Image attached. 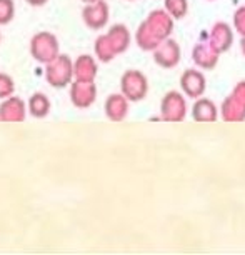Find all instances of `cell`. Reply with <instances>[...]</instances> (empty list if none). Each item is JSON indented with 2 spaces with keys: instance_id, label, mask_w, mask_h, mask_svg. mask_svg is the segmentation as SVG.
I'll list each match as a JSON object with an SVG mask.
<instances>
[{
  "instance_id": "cell-1",
  "label": "cell",
  "mask_w": 245,
  "mask_h": 255,
  "mask_svg": "<svg viewBox=\"0 0 245 255\" xmlns=\"http://www.w3.org/2000/svg\"><path fill=\"white\" fill-rule=\"evenodd\" d=\"M120 92L130 100V102H140L148 94V80L145 74L140 70L130 69L120 79Z\"/></svg>"
},
{
  "instance_id": "cell-2",
  "label": "cell",
  "mask_w": 245,
  "mask_h": 255,
  "mask_svg": "<svg viewBox=\"0 0 245 255\" xmlns=\"http://www.w3.org/2000/svg\"><path fill=\"white\" fill-rule=\"evenodd\" d=\"M187 100L184 92L170 90L160 102V119L163 122H184L187 117Z\"/></svg>"
},
{
  "instance_id": "cell-3",
  "label": "cell",
  "mask_w": 245,
  "mask_h": 255,
  "mask_svg": "<svg viewBox=\"0 0 245 255\" xmlns=\"http://www.w3.org/2000/svg\"><path fill=\"white\" fill-rule=\"evenodd\" d=\"M30 54L35 60L42 64H49L59 57V42L54 33L49 32H38L30 40Z\"/></svg>"
},
{
  "instance_id": "cell-4",
  "label": "cell",
  "mask_w": 245,
  "mask_h": 255,
  "mask_svg": "<svg viewBox=\"0 0 245 255\" xmlns=\"http://www.w3.org/2000/svg\"><path fill=\"white\" fill-rule=\"evenodd\" d=\"M47 80L50 82L52 87H65L67 84H70L72 77H74V64H72L69 55H59L54 60L47 64L45 70Z\"/></svg>"
},
{
  "instance_id": "cell-5",
  "label": "cell",
  "mask_w": 245,
  "mask_h": 255,
  "mask_svg": "<svg viewBox=\"0 0 245 255\" xmlns=\"http://www.w3.org/2000/svg\"><path fill=\"white\" fill-rule=\"evenodd\" d=\"M182 59V49L179 45V42L174 40V38H165L162 40L155 50H153V60L158 67L162 69H174L180 64Z\"/></svg>"
},
{
  "instance_id": "cell-6",
  "label": "cell",
  "mask_w": 245,
  "mask_h": 255,
  "mask_svg": "<svg viewBox=\"0 0 245 255\" xmlns=\"http://www.w3.org/2000/svg\"><path fill=\"white\" fill-rule=\"evenodd\" d=\"M145 23L148 25V28L153 32L158 40H165L172 35L174 32V25H175V18L170 15L165 8H155L147 15Z\"/></svg>"
},
{
  "instance_id": "cell-7",
  "label": "cell",
  "mask_w": 245,
  "mask_h": 255,
  "mask_svg": "<svg viewBox=\"0 0 245 255\" xmlns=\"http://www.w3.org/2000/svg\"><path fill=\"white\" fill-rule=\"evenodd\" d=\"M180 90L185 97L194 100L204 97L205 90H207V79H205L204 72L197 69L184 70V74L180 75Z\"/></svg>"
},
{
  "instance_id": "cell-8",
  "label": "cell",
  "mask_w": 245,
  "mask_h": 255,
  "mask_svg": "<svg viewBox=\"0 0 245 255\" xmlns=\"http://www.w3.org/2000/svg\"><path fill=\"white\" fill-rule=\"evenodd\" d=\"M97 99V87L94 80H77L72 84L70 100L77 109H89Z\"/></svg>"
},
{
  "instance_id": "cell-9",
  "label": "cell",
  "mask_w": 245,
  "mask_h": 255,
  "mask_svg": "<svg viewBox=\"0 0 245 255\" xmlns=\"http://www.w3.org/2000/svg\"><path fill=\"white\" fill-rule=\"evenodd\" d=\"M109 15H110L109 5L104 0L90 2L89 5L84 8V12H82V18H84L85 25L89 28H92V30H100V28H104L107 25Z\"/></svg>"
},
{
  "instance_id": "cell-10",
  "label": "cell",
  "mask_w": 245,
  "mask_h": 255,
  "mask_svg": "<svg viewBox=\"0 0 245 255\" xmlns=\"http://www.w3.org/2000/svg\"><path fill=\"white\" fill-rule=\"evenodd\" d=\"M209 42L219 54H225L234 44V28L227 22H215L210 28Z\"/></svg>"
},
{
  "instance_id": "cell-11",
  "label": "cell",
  "mask_w": 245,
  "mask_h": 255,
  "mask_svg": "<svg viewBox=\"0 0 245 255\" xmlns=\"http://www.w3.org/2000/svg\"><path fill=\"white\" fill-rule=\"evenodd\" d=\"M220 54L210 45V42H199L192 49V60L200 70H214L219 64Z\"/></svg>"
},
{
  "instance_id": "cell-12",
  "label": "cell",
  "mask_w": 245,
  "mask_h": 255,
  "mask_svg": "<svg viewBox=\"0 0 245 255\" xmlns=\"http://www.w3.org/2000/svg\"><path fill=\"white\" fill-rule=\"evenodd\" d=\"M190 114L195 122L212 124L220 117V109L217 107V104H215L214 100H210L207 97H200V99H195Z\"/></svg>"
},
{
  "instance_id": "cell-13",
  "label": "cell",
  "mask_w": 245,
  "mask_h": 255,
  "mask_svg": "<svg viewBox=\"0 0 245 255\" xmlns=\"http://www.w3.org/2000/svg\"><path fill=\"white\" fill-rule=\"evenodd\" d=\"M128 102H130V100H128L122 92L109 95L107 100H105V105H104L107 119L112 120V122H122V120H125L127 114H128Z\"/></svg>"
},
{
  "instance_id": "cell-14",
  "label": "cell",
  "mask_w": 245,
  "mask_h": 255,
  "mask_svg": "<svg viewBox=\"0 0 245 255\" xmlns=\"http://www.w3.org/2000/svg\"><path fill=\"white\" fill-rule=\"evenodd\" d=\"M220 119L224 122H244L245 120V105L235 100L232 95H227L220 104Z\"/></svg>"
},
{
  "instance_id": "cell-15",
  "label": "cell",
  "mask_w": 245,
  "mask_h": 255,
  "mask_svg": "<svg viewBox=\"0 0 245 255\" xmlns=\"http://www.w3.org/2000/svg\"><path fill=\"white\" fill-rule=\"evenodd\" d=\"M25 119V104L17 97H8L0 105V120L7 122H20Z\"/></svg>"
},
{
  "instance_id": "cell-16",
  "label": "cell",
  "mask_w": 245,
  "mask_h": 255,
  "mask_svg": "<svg viewBox=\"0 0 245 255\" xmlns=\"http://www.w3.org/2000/svg\"><path fill=\"white\" fill-rule=\"evenodd\" d=\"M107 37L117 55L123 54L128 49V45H130V32H128V28L123 23H115V25L110 27Z\"/></svg>"
},
{
  "instance_id": "cell-17",
  "label": "cell",
  "mask_w": 245,
  "mask_h": 255,
  "mask_svg": "<svg viewBox=\"0 0 245 255\" xmlns=\"http://www.w3.org/2000/svg\"><path fill=\"white\" fill-rule=\"evenodd\" d=\"M74 75L77 80H94L97 77V64L90 55H80L74 64Z\"/></svg>"
},
{
  "instance_id": "cell-18",
  "label": "cell",
  "mask_w": 245,
  "mask_h": 255,
  "mask_svg": "<svg viewBox=\"0 0 245 255\" xmlns=\"http://www.w3.org/2000/svg\"><path fill=\"white\" fill-rule=\"evenodd\" d=\"M135 40H137V45L145 52H153L158 47V44H160V40L153 35V32L148 28L145 20L138 25L137 33H135Z\"/></svg>"
},
{
  "instance_id": "cell-19",
  "label": "cell",
  "mask_w": 245,
  "mask_h": 255,
  "mask_svg": "<svg viewBox=\"0 0 245 255\" xmlns=\"http://www.w3.org/2000/svg\"><path fill=\"white\" fill-rule=\"evenodd\" d=\"M28 112L35 119H44L50 112V100L45 94L37 92L28 100Z\"/></svg>"
},
{
  "instance_id": "cell-20",
  "label": "cell",
  "mask_w": 245,
  "mask_h": 255,
  "mask_svg": "<svg viewBox=\"0 0 245 255\" xmlns=\"http://www.w3.org/2000/svg\"><path fill=\"white\" fill-rule=\"evenodd\" d=\"M95 55L99 57L100 62H105V64L110 62V60H114V57L117 55V54H115L112 44H110L107 33L97 37V40H95Z\"/></svg>"
},
{
  "instance_id": "cell-21",
  "label": "cell",
  "mask_w": 245,
  "mask_h": 255,
  "mask_svg": "<svg viewBox=\"0 0 245 255\" xmlns=\"http://www.w3.org/2000/svg\"><path fill=\"white\" fill-rule=\"evenodd\" d=\"M163 8L175 20H182L189 13V0H163Z\"/></svg>"
},
{
  "instance_id": "cell-22",
  "label": "cell",
  "mask_w": 245,
  "mask_h": 255,
  "mask_svg": "<svg viewBox=\"0 0 245 255\" xmlns=\"http://www.w3.org/2000/svg\"><path fill=\"white\" fill-rule=\"evenodd\" d=\"M13 13H15L13 0H0V25H7L13 18Z\"/></svg>"
},
{
  "instance_id": "cell-23",
  "label": "cell",
  "mask_w": 245,
  "mask_h": 255,
  "mask_svg": "<svg viewBox=\"0 0 245 255\" xmlns=\"http://www.w3.org/2000/svg\"><path fill=\"white\" fill-rule=\"evenodd\" d=\"M234 30L239 33L240 37H245V5L239 7L237 10L234 12Z\"/></svg>"
},
{
  "instance_id": "cell-24",
  "label": "cell",
  "mask_w": 245,
  "mask_h": 255,
  "mask_svg": "<svg viewBox=\"0 0 245 255\" xmlns=\"http://www.w3.org/2000/svg\"><path fill=\"white\" fill-rule=\"evenodd\" d=\"M13 90H15L13 80L8 75H5V74H0V99L12 97Z\"/></svg>"
},
{
  "instance_id": "cell-25",
  "label": "cell",
  "mask_w": 245,
  "mask_h": 255,
  "mask_svg": "<svg viewBox=\"0 0 245 255\" xmlns=\"http://www.w3.org/2000/svg\"><path fill=\"white\" fill-rule=\"evenodd\" d=\"M230 95H232L235 100H239L242 105H245V80L237 82V84H235V87L232 89V94H230Z\"/></svg>"
},
{
  "instance_id": "cell-26",
  "label": "cell",
  "mask_w": 245,
  "mask_h": 255,
  "mask_svg": "<svg viewBox=\"0 0 245 255\" xmlns=\"http://www.w3.org/2000/svg\"><path fill=\"white\" fill-rule=\"evenodd\" d=\"M27 2L33 7H40V5H44V3H47V0H27Z\"/></svg>"
},
{
  "instance_id": "cell-27",
  "label": "cell",
  "mask_w": 245,
  "mask_h": 255,
  "mask_svg": "<svg viewBox=\"0 0 245 255\" xmlns=\"http://www.w3.org/2000/svg\"><path fill=\"white\" fill-rule=\"evenodd\" d=\"M240 50H242V54L245 57V37L240 38Z\"/></svg>"
},
{
  "instance_id": "cell-28",
  "label": "cell",
  "mask_w": 245,
  "mask_h": 255,
  "mask_svg": "<svg viewBox=\"0 0 245 255\" xmlns=\"http://www.w3.org/2000/svg\"><path fill=\"white\" fill-rule=\"evenodd\" d=\"M84 2H87V3H90V2H95V0H84Z\"/></svg>"
},
{
  "instance_id": "cell-29",
  "label": "cell",
  "mask_w": 245,
  "mask_h": 255,
  "mask_svg": "<svg viewBox=\"0 0 245 255\" xmlns=\"http://www.w3.org/2000/svg\"><path fill=\"white\" fill-rule=\"evenodd\" d=\"M209 2H214V0H209Z\"/></svg>"
}]
</instances>
